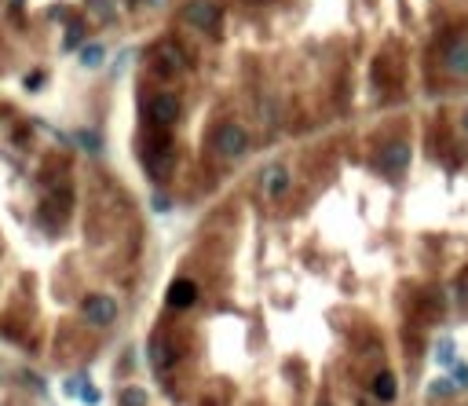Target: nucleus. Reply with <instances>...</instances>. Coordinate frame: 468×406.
I'll return each mask as SVG.
<instances>
[{
    "label": "nucleus",
    "mask_w": 468,
    "mask_h": 406,
    "mask_svg": "<svg viewBox=\"0 0 468 406\" xmlns=\"http://www.w3.org/2000/svg\"><path fill=\"white\" fill-rule=\"evenodd\" d=\"M180 18L187 26H194L201 30L205 37H216L220 33V23H223V15H220V4H212V0H187Z\"/></svg>",
    "instance_id": "nucleus-1"
},
{
    "label": "nucleus",
    "mask_w": 468,
    "mask_h": 406,
    "mask_svg": "<svg viewBox=\"0 0 468 406\" xmlns=\"http://www.w3.org/2000/svg\"><path fill=\"white\" fill-rule=\"evenodd\" d=\"M81 315H84V323H88V326L106 330V326L117 323V301H114V296H103V293H92V296H84V301H81Z\"/></svg>",
    "instance_id": "nucleus-2"
},
{
    "label": "nucleus",
    "mask_w": 468,
    "mask_h": 406,
    "mask_svg": "<svg viewBox=\"0 0 468 406\" xmlns=\"http://www.w3.org/2000/svg\"><path fill=\"white\" fill-rule=\"evenodd\" d=\"M216 151H220V158H242L245 151H249V132L242 124H234V121H227V124H220V132H216Z\"/></svg>",
    "instance_id": "nucleus-3"
},
{
    "label": "nucleus",
    "mask_w": 468,
    "mask_h": 406,
    "mask_svg": "<svg viewBox=\"0 0 468 406\" xmlns=\"http://www.w3.org/2000/svg\"><path fill=\"white\" fill-rule=\"evenodd\" d=\"M74 205V195H70V187H55L45 195V205H40V216H48L52 227H59L62 220H66V212Z\"/></svg>",
    "instance_id": "nucleus-4"
},
{
    "label": "nucleus",
    "mask_w": 468,
    "mask_h": 406,
    "mask_svg": "<svg viewBox=\"0 0 468 406\" xmlns=\"http://www.w3.org/2000/svg\"><path fill=\"white\" fill-rule=\"evenodd\" d=\"M377 165L385 168L388 176H402V173H406V165H410V143H402V139L388 143L385 151L377 154Z\"/></svg>",
    "instance_id": "nucleus-5"
},
{
    "label": "nucleus",
    "mask_w": 468,
    "mask_h": 406,
    "mask_svg": "<svg viewBox=\"0 0 468 406\" xmlns=\"http://www.w3.org/2000/svg\"><path fill=\"white\" fill-rule=\"evenodd\" d=\"M154 70L158 74H183L187 70V55H183V48L176 45V40H165V45H158V52H154Z\"/></svg>",
    "instance_id": "nucleus-6"
},
{
    "label": "nucleus",
    "mask_w": 468,
    "mask_h": 406,
    "mask_svg": "<svg viewBox=\"0 0 468 406\" xmlns=\"http://www.w3.org/2000/svg\"><path fill=\"white\" fill-rule=\"evenodd\" d=\"M146 114H151V121L158 128H168V124L180 121V99L176 95H154L151 106H146Z\"/></svg>",
    "instance_id": "nucleus-7"
},
{
    "label": "nucleus",
    "mask_w": 468,
    "mask_h": 406,
    "mask_svg": "<svg viewBox=\"0 0 468 406\" xmlns=\"http://www.w3.org/2000/svg\"><path fill=\"white\" fill-rule=\"evenodd\" d=\"M165 304L172 308V311L194 308V304H198V286L190 282V279H176L172 286H168V293H165Z\"/></svg>",
    "instance_id": "nucleus-8"
},
{
    "label": "nucleus",
    "mask_w": 468,
    "mask_h": 406,
    "mask_svg": "<svg viewBox=\"0 0 468 406\" xmlns=\"http://www.w3.org/2000/svg\"><path fill=\"white\" fill-rule=\"evenodd\" d=\"M373 399H380V402H395V395H399V377L392 373V370H380L377 377H373Z\"/></svg>",
    "instance_id": "nucleus-9"
},
{
    "label": "nucleus",
    "mask_w": 468,
    "mask_h": 406,
    "mask_svg": "<svg viewBox=\"0 0 468 406\" xmlns=\"http://www.w3.org/2000/svg\"><path fill=\"white\" fill-rule=\"evenodd\" d=\"M151 362H154V370H168L176 362V348H172V340H165V337H154L151 340Z\"/></svg>",
    "instance_id": "nucleus-10"
},
{
    "label": "nucleus",
    "mask_w": 468,
    "mask_h": 406,
    "mask_svg": "<svg viewBox=\"0 0 468 406\" xmlns=\"http://www.w3.org/2000/svg\"><path fill=\"white\" fill-rule=\"evenodd\" d=\"M264 190H267L271 198H282L286 190H289V168L286 165H271L267 176H264Z\"/></svg>",
    "instance_id": "nucleus-11"
},
{
    "label": "nucleus",
    "mask_w": 468,
    "mask_h": 406,
    "mask_svg": "<svg viewBox=\"0 0 468 406\" xmlns=\"http://www.w3.org/2000/svg\"><path fill=\"white\" fill-rule=\"evenodd\" d=\"M446 70L457 74V77H468V40H461V45H454L446 52Z\"/></svg>",
    "instance_id": "nucleus-12"
},
{
    "label": "nucleus",
    "mask_w": 468,
    "mask_h": 406,
    "mask_svg": "<svg viewBox=\"0 0 468 406\" xmlns=\"http://www.w3.org/2000/svg\"><path fill=\"white\" fill-rule=\"evenodd\" d=\"M81 62H84V66H103V62H106V48L103 45H84Z\"/></svg>",
    "instance_id": "nucleus-13"
},
{
    "label": "nucleus",
    "mask_w": 468,
    "mask_h": 406,
    "mask_svg": "<svg viewBox=\"0 0 468 406\" xmlns=\"http://www.w3.org/2000/svg\"><path fill=\"white\" fill-rule=\"evenodd\" d=\"M454 355H457V344H454L450 337H443V340H439V348H435V362H443V366H450V362H454Z\"/></svg>",
    "instance_id": "nucleus-14"
},
{
    "label": "nucleus",
    "mask_w": 468,
    "mask_h": 406,
    "mask_svg": "<svg viewBox=\"0 0 468 406\" xmlns=\"http://www.w3.org/2000/svg\"><path fill=\"white\" fill-rule=\"evenodd\" d=\"M81 40H84V26L81 23H70L66 26V37H62V48L74 52V48H81Z\"/></svg>",
    "instance_id": "nucleus-15"
},
{
    "label": "nucleus",
    "mask_w": 468,
    "mask_h": 406,
    "mask_svg": "<svg viewBox=\"0 0 468 406\" xmlns=\"http://www.w3.org/2000/svg\"><path fill=\"white\" fill-rule=\"evenodd\" d=\"M74 139H77V143L84 146V151H92V154H99V151H103V143H99V136H95V132H88V128H84V132H77Z\"/></svg>",
    "instance_id": "nucleus-16"
},
{
    "label": "nucleus",
    "mask_w": 468,
    "mask_h": 406,
    "mask_svg": "<svg viewBox=\"0 0 468 406\" xmlns=\"http://www.w3.org/2000/svg\"><path fill=\"white\" fill-rule=\"evenodd\" d=\"M454 296H457V304L468 308V267L457 274V282H454Z\"/></svg>",
    "instance_id": "nucleus-17"
},
{
    "label": "nucleus",
    "mask_w": 468,
    "mask_h": 406,
    "mask_svg": "<svg viewBox=\"0 0 468 406\" xmlns=\"http://www.w3.org/2000/svg\"><path fill=\"white\" fill-rule=\"evenodd\" d=\"M121 406H146V392L143 388H124L121 392Z\"/></svg>",
    "instance_id": "nucleus-18"
},
{
    "label": "nucleus",
    "mask_w": 468,
    "mask_h": 406,
    "mask_svg": "<svg viewBox=\"0 0 468 406\" xmlns=\"http://www.w3.org/2000/svg\"><path fill=\"white\" fill-rule=\"evenodd\" d=\"M88 8L103 15V23H114V4L110 0H88Z\"/></svg>",
    "instance_id": "nucleus-19"
},
{
    "label": "nucleus",
    "mask_w": 468,
    "mask_h": 406,
    "mask_svg": "<svg viewBox=\"0 0 468 406\" xmlns=\"http://www.w3.org/2000/svg\"><path fill=\"white\" fill-rule=\"evenodd\" d=\"M454 392H457V384H454V381H432V395L446 399V395H454Z\"/></svg>",
    "instance_id": "nucleus-20"
},
{
    "label": "nucleus",
    "mask_w": 468,
    "mask_h": 406,
    "mask_svg": "<svg viewBox=\"0 0 468 406\" xmlns=\"http://www.w3.org/2000/svg\"><path fill=\"white\" fill-rule=\"evenodd\" d=\"M40 84H45V70L26 74V92H40Z\"/></svg>",
    "instance_id": "nucleus-21"
},
{
    "label": "nucleus",
    "mask_w": 468,
    "mask_h": 406,
    "mask_svg": "<svg viewBox=\"0 0 468 406\" xmlns=\"http://www.w3.org/2000/svg\"><path fill=\"white\" fill-rule=\"evenodd\" d=\"M454 381L461 384V388H468V370H464V366H457V370H454Z\"/></svg>",
    "instance_id": "nucleus-22"
},
{
    "label": "nucleus",
    "mask_w": 468,
    "mask_h": 406,
    "mask_svg": "<svg viewBox=\"0 0 468 406\" xmlns=\"http://www.w3.org/2000/svg\"><path fill=\"white\" fill-rule=\"evenodd\" d=\"M81 399H84V402H88V406H95V402H99V392H92V388H84V392H81Z\"/></svg>",
    "instance_id": "nucleus-23"
},
{
    "label": "nucleus",
    "mask_w": 468,
    "mask_h": 406,
    "mask_svg": "<svg viewBox=\"0 0 468 406\" xmlns=\"http://www.w3.org/2000/svg\"><path fill=\"white\" fill-rule=\"evenodd\" d=\"M23 8H26V0H8V11H11V15L23 11Z\"/></svg>",
    "instance_id": "nucleus-24"
},
{
    "label": "nucleus",
    "mask_w": 468,
    "mask_h": 406,
    "mask_svg": "<svg viewBox=\"0 0 468 406\" xmlns=\"http://www.w3.org/2000/svg\"><path fill=\"white\" fill-rule=\"evenodd\" d=\"M154 209H158V212H165V209H168V198H161V195H158V198H154Z\"/></svg>",
    "instance_id": "nucleus-25"
},
{
    "label": "nucleus",
    "mask_w": 468,
    "mask_h": 406,
    "mask_svg": "<svg viewBox=\"0 0 468 406\" xmlns=\"http://www.w3.org/2000/svg\"><path fill=\"white\" fill-rule=\"evenodd\" d=\"M461 128H464V136H468V110H464V117H461Z\"/></svg>",
    "instance_id": "nucleus-26"
},
{
    "label": "nucleus",
    "mask_w": 468,
    "mask_h": 406,
    "mask_svg": "<svg viewBox=\"0 0 468 406\" xmlns=\"http://www.w3.org/2000/svg\"><path fill=\"white\" fill-rule=\"evenodd\" d=\"M318 406H329V402H318Z\"/></svg>",
    "instance_id": "nucleus-27"
}]
</instances>
